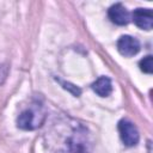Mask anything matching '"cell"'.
Listing matches in <instances>:
<instances>
[{"label": "cell", "mask_w": 153, "mask_h": 153, "mask_svg": "<svg viewBox=\"0 0 153 153\" xmlns=\"http://www.w3.org/2000/svg\"><path fill=\"white\" fill-rule=\"evenodd\" d=\"M44 121V112L39 108H31L23 111L17 120L18 127L25 130H32L39 127Z\"/></svg>", "instance_id": "obj_1"}, {"label": "cell", "mask_w": 153, "mask_h": 153, "mask_svg": "<svg viewBox=\"0 0 153 153\" xmlns=\"http://www.w3.org/2000/svg\"><path fill=\"white\" fill-rule=\"evenodd\" d=\"M118 131L126 146H135L139 142V131L130 121L121 120L118 122Z\"/></svg>", "instance_id": "obj_2"}, {"label": "cell", "mask_w": 153, "mask_h": 153, "mask_svg": "<svg viewBox=\"0 0 153 153\" xmlns=\"http://www.w3.org/2000/svg\"><path fill=\"white\" fill-rule=\"evenodd\" d=\"M117 49L123 56H133L140 50V43L131 36H122L117 41Z\"/></svg>", "instance_id": "obj_3"}, {"label": "cell", "mask_w": 153, "mask_h": 153, "mask_svg": "<svg viewBox=\"0 0 153 153\" xmlns=\"http://www.w3.org/2000/svg\"><path fill=\"white\" fill-rule=\"evenodd\" d=\"M133 22L141 29L151 30L153 26V14L149 8H137L131 14Z\"/></svg>", "instance_id": "obj_4"}, {"label": "cell", "mask_w": 153, "mask_h": 153, "mask_svg": "<svg viewBox=\"0 0 153 153\" xmlns=\"http://www.w3.org/2000/svg\"><path fill=\"white\" fill-rule=\"evenodd\" d=\"M109 18L117 25H127L130 20V14L122 4H115L109 8Z\"/></svg>", "instance_id": "obj_5"}, {"label": "cell", "mask_w": 153, "mask_h": 153, "mask_svg": "<svg viewBox=\"0 0 153 153\" xmlns=\"http://www.w3.org/2000/svg\"><path fill=\"white\" fill-rule=\"evenodd\" d=\"M92 90L100 97H108L112 91L111 80L106 76H100L92 84Z\"/></svg>", "instance_id": "obj_6"}, {"label": "cell", "mask_w": 153, "mask_h": 153, "mask_svg": "<svg viewBox=\"0 0 153 153\" xmlns=\"http://www.w3.org/2000/svg\"><path fill=\"white\" fill-rule=\"evenodd\" d=\"M140 68H141V71H143L145 73H148V74L152 73V71H153V61H152V56H151V55L143 57V59L140 61Z\"/></svg>", "instance_id": "obj_7"}, {"label": "cell", "mask_w": 153, "mask_h": 153, "mask_svg": "<svg viewBox=\"0 0 153 153\" xmlns=\"http://www.w3.org/2000/svg\"><path fill=\"white\" fill-rule=\"evenodd\" d=\"M62 85H63V87H65L66 90L68 88V90H69L74 96H79V94H80V92H81V91H80V88H78L76 86H74V85H72V84H69V82H62Z\"/></svg>", "instance_id": "obj_8"}]
</instances>
